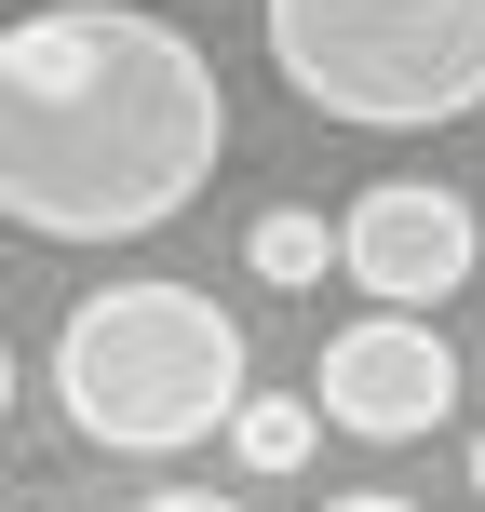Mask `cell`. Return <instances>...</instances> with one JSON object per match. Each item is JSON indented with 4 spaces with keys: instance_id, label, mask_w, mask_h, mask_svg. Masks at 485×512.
Returning a JSON list of instances; mask_svg holds the SVG:
<instances>
[{
    "instance_id": "obj_9",
    "label": "cell",
    "mask_w": 485,
    "mask_h": 512,
    "mask_svg": "<svg viewBox=\"0 0 485 512\" xmlns=\"http://www.w3.org/2000/svg\"><path fill=\"white\" fill-rule=\"evenodd\" d=\"M324 512H418V499H391V486H351V499H324Z\"/></svg>"
},
{
    "instance_id": "obj_4",
    "label": "cell",
    "mask_w": 485,
    "mask_h": 512,
    "mask_svg": "<svg viewBox=\"0 0 485 512\" xmlns=\"http://www.w3.org/2000/svg\"><path fill=\"white\" fill-rule=\"evenodd\" d=\"M324 432H364V445H418L459 418V351H445L432 310H364V324L324 337V378H310Z\"/></svg>"
},
{
    "instance_id": "obj_5",
    "label": "cell",
    "mask_w": 485,
    "mask_h": 512,
    "mask_svg": "<svg viewBox=\"0 0 485 512\" xmlns=\"http://www.w3.org/2000/svg\"><path fill=\"white\" fill-rule=\"evenodd\" d=\"M472 256H485L472 203L432 189V176H378L351 216H337V270H351L378 310H445V297L472 283Z\"/></svg>"
},
{
    "instance_id": "obj_6",
    "label": "cell",
    "mask_w": 485,
    "mask_h": 512,
    "mask_svg": "<svg viewBox=\"0 0 485 512\" xmlns=\"http://www.w3.org/2000/svg\"><path fill=\"white\" fill-rule=\"evenodd\" d=\"M310 445H324V405H310V391H243V418H230V459L243 472H310Z\"/></svg>"
},
{
    "instance_id": "obj_11",
    "label": "cell",
    "mask_w": 485,
    "mask_h": 512,
    "mask_svg": "<svg viewBox=\"0 0 485 512\" xmlns=\"http://www.w3.org/2000/svg\"><path fill=\"white\" fill-rule=\"evenodd\" d=\"M472 499H485V432H472Z\"/></svg>"
},
{
    "instance_id": "obj_3",
    "label": "cell",
    "mask_w": 485,
    "mask_h": 512,
    "mask_svg": "<svg viewBox=\"0 0 485 512\" xmlns=\"http://www.w3.org/2000/svg\"><path fill=\"white\" fill-rule=\"evenodd\" d=\"M297 108L364 135H432L485 108V0H256Z\"/></svg>"
},
{
    "instance_id": "obj_10",
    "label": "cell",
    "mask_w": 485,
    "mask_h": 512,
    "mask_svg": "<svg viewBox=\"0 0 485 512\" xmlns=\"http://www.w3.org/2000/svg\"><path fill=\"white\" fill-rule=\"evenodd\" d=\"M0 418H14V337H0Z\"/></svg>"
},
{
    "instance_id": "obj_7",
    "label": "cell",
    "mask_w": 485,
    "mask_h": 512,
    "mask_svg": "<svg viewBox=\"0 0 485 512\" xmlns=\"http://www.w3.org/2000/svg\"><path fill=\"white\" fill-rule=\"evenodd\" d=\"M243 270H256V283H324V270H337V230H324L310 203H283V216L243 230Z\"/></svg>"
},
{
    "instance_id": "obj_2",
    "label": "cell",
    "mask_w": 485,
    "mask_h": 512,
    "mask_svg": "<svg viewBox=\"0 0 485 512\" xmlns=\"http://www.w3.org/2000/svg\"><path fill=\"white\" fill-rule=\"evenodd\" d=\"M256 391L243 324L203 297V283H95V297L54 324V405H68L81 445L108 459H176V445H216Z\"/></svg>"
},
{
    "instance_id": "obj_1",
    "label": "cell",
    "mask_w": 485,
    "mask_h": 512,
    "mask_svg": "<svg viewBox=\"0 0 485 512\" xmlns=\"http://www.w3.org/2000/svg\"><path fill=\"white\" fill-rule=\"evenodd\" d=\"M230 162L203 41L149 0H54L0 27V216L27 243L176 230Z\"/></svg>"
},
{
    "instance_id": "obj_8",
    "label": "cell",
    "mask_w": 485,
    "mask_h": 512,
    "mask_svg": "<svg viewBox=\"0 0 485 512\" xmlns=\"http://www.w3.org/2000/svg\"><path fill=\"white\" fill-rule=\"evenodd\" d=\"M135 512H230L216 486H162V499H135Z\"/></svg>"
}]
</instances>
